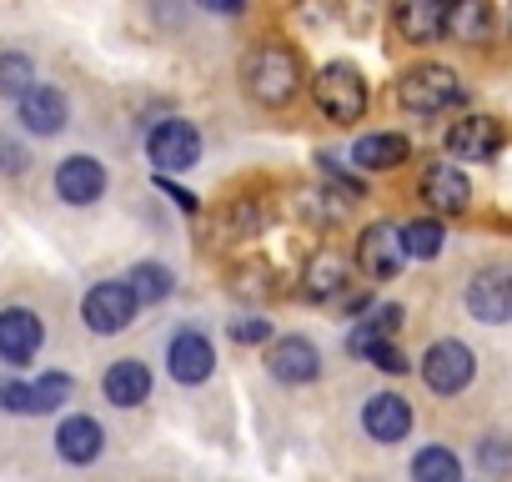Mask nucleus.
<instances>
[{"instance_id": "f257e3e1", "label": "nucleus", "mask_w": 512, "mask_h": 482, "mask_svg": "<svg viewBox=\"0 0 512 482\" xmlns=\"http://www.w3.org/2000/svg\"><path fill=\"white\" fill-rule=\"evenodd\" d=\"M246 91L262 106H287L302 91V56L282 41H267L246 56Z\"/></svg>"}, {"instance_id": "f03ea898", "label": "nucleus", "mask_w": 512, "mask_h": 482, "mask_svg": "<svg viewBox=\"0 0 512 482\" xmlns=\"http://www.w3.org/2000/svg\"><path fill=\"white\" fill-rule=\"evenodd\" d=\"M312 96H317V111L327 121H362V111H367V76L352 61H327L312 76Z\"/></svg>"}, {"instance_id": "7ed1b4c3", "label": "nucleus", "mask_w": 512, "mask_h": 482, "mask_svg": "<svg viewBox=\"0 0 512 482\" xmlns=\"http://www.w3.org/2000/svg\"><path fill=\"white\" fill-rule=\"evenodd\" d=\"M462 101V81L457 71L447 66H412L402 81H397V106L412 111V116H442Z\"/></svg>"}, {"instance_id": "20e7f679", "label": "nucleus", "mask_w": 512, "mask_h": 482, "mask_svg": "<svg viewBox=\"0 0 512 482\" xmlns=\"http://www.w3.org/2000/svg\"><path fill=\"white\" fill-rule=\"evenodd\" d=\"M146 156L156 161V176L161 171H191V166H201V131L181 116H166V121L151 126Z\"/></svg>"}, {"instance_id": "39448f33", "label": "nucleus", "mask_w": 512, "mask_h": 482, "mask_svg": "<svg viewBox=\"0 0 512 482\" xmlns=\"http://www.w3.org/2000/svg\"><path fill=\"white\" fill-rule=\"evenodd\" d=\"M472 377H477V357H472L467 342L442 337V342L427 347V357H422V382H427L437 397H457Z\"/></svg>"}, {"instance_id": "423d86ee", "label": "nucleus", "mask_w": 512, "mask_h": 482, "mask_svg": "<svg viewBox=\"0 0 512 482\" xmlns=\"http://www.w3.org/2000/svg\"><path fill=\"white\" fill-rule=\"evenodd\" d=\"M136 297H131V287L126 282H96L91 292H86V302H81V317H86V327L96 332V337H116V332H126L131 322H136Z\"/></svg>"}, {"instance_id": "0eeeda50", "label": "nucleus", "mask_w": 512, "mask_h": 482, "mask_svg": "<svg viewBox=\"0 0 512 482\" xmlns=\"http://www.w3.org/2000/svg\"><path fill=\"white\" fill-rule=\"evenodd\" d=\"M402 262H407V252H402V226L372 221V226L362 231V241H357V267H362L372 282H392V277L402 272Z\"/></svg>"}, {"instance_id": "6e6552de", "label": "nucleus", "mask_w": 512, "mask_h": 482, "mask_svg": "<svg viewBox=\"0 0 512 482\" xmlns=\"http://www.w3.org/2000/svg\"><path fill=\"white\" fill-rule=\"evenodd\" d=\"M467 312H472L477 322H487V327L512 322V272H502V267L477 272V277L467 282Z\"/></svg>"}, {"instance_id": "1a4fd4ad", "label": "nucleus", "mask_w": 512, "mask_h": 482, "mask_svg": "<svg viewBox=\"0 0 512 482\" xmlns=\"http://www.w3.org/2000/svg\"><path fill=\"white\" fill-rule=\"evenodd\" d=\"M267 372L287 387H302V382H317L322 377V352L307 342V337H277L267 347Z\"/></svg>"}, {"instance_id": "9d476101", "label": "nucleus", "mask_w": 512, "mask_h": 482, "mask_svg": "<svg viewBox=\"0 0 512 482\" xmlns=\"http://www.w3.org/2000/svg\"><path fill=\"white\" fill-rule=\"evenodd\" d=\"M46 342V322L31 312V307H6L0 312V357L11 367H26Z\"/></svg>"}, {"instance_id": "9b49d317", "label": "nucleus", "mask_w": 512, "mask_h": 482, "mask_svg": "<svg viewBox=\"0 0 512 482\" xmlns=\"http://www.w3.org/2000/svg\"><path fill=\"white\" fill-rule=\"evenodd\" d=\"M502 151V121L492 116H462L447 131V156L452 161H492Z\"/></svg>"}, {"instance_id": "f8f14e48", "label": "nucleus", "mask_w": 512, "mask_h": 482, "mask_svg": "<svg viewBox=\"0 0 512 482\" xmlns=\"http://www.w3.org/2000/svg\"><path fill=\"white\" fill-rule=\"evenodd\" d=\"M166 372H171L181 387H201V382L216 372V347H211L201 332H176L171 347H166Z\"/></svg>"}, {"instance_id": "ddd939ff", "label": "nucleus", "mask_w": 512, "mask_h": 482, "mask_svg": "<svg viewBox=\"0 0 512 482\" xmlns=\"http://www.w3.org/2000/svg\"><path fill=\"white\" fill-rule=\"evenodd\" d=\"M101 191H106V166L96 156H66L56 166V196L66 206H91L101 201Z\"/></svg>"}, {"instance_id": "4468645a", "label": "nucleus", "mask_w": 512, "mask_h": 482, "mask_svg": "<svg viewBox=\"0 0 512 482\" xmlns=\"http://www.w3.org/2000/svg\"><path fill=\"white\" fill-rule=\"evenodd\" d=\"M422 201H427L432 211H442V216H457V211H467V201H472V181L462 176V166L432 161V166L422 171Z\"/></svg>"}, {"instance_id": "2eb2a0df", "label": "nucleus", "mask_w": 512, "mask_h": 482, "mask_svg": "<svg viewBox=\"0 0 512 482\" xmlns=\"http://www.w3.org/2000/svg\"><path fill=\"white\" fill-rule=\"evenodd\" d=\"M402 307L397 302H382V307H367L362 312V322L347 332V352L352 357H372V352H382V347H392L397 342V332H402Z\"/></svg>"}, {"instance_id": "dca6fc26", "label": "nucleus", "mask_w": 512, "mask_h": 482, "mask_svg": "<svg viewBox=\"0 0 512 482\" xmlns=\"http://www.w3.org/2000/svg\"><path fill=\"white\" fill-rule=\"evenodd\" d=\"M16 111H21V126H26L31 136H61L66 121H71V101H66L56 86H41V81H36L31 96L16 101Z\"/></svg>"}, {"instance_id": "f3484780", "label": "nucleus", "mask_w": 512, "mask_h": 482, "mask_svg": "<svg viewBox=\"0 0 512 482\" xmlns=\"http://www.w3.org/2000/svg\"><path fill=\"white\" fill-rule=\"evenodd\" d=\"M392 26L402 31V41L432 46V41L447 36V6L442 0H402V6L392 11Z\"/></svg>"}, {"instance_id": "a211bd4d", "label": "nucleus", "mask_w": 512, "mask_h": 482, "mask_svg": "<svg viewBox=\"0 0 512 482\" xmlns=\"http://www.w3.org/2000/svg\"><path fill=\"white\" fill-rule=\"evenodd\" d=\"M362 427H367L372 442H402V437L412 432V407H407V397L377 392V397L367 402V412H362Z\"/></svg>"}, {"instance_id": "6ab92c4d", "label": "nucleus", "mask_w": 512, "mask_h": 482, "mask_svg": "<svg viewBox=\"0 0 512 482\" xmlns=\"http://www.w3.org/2000/svg\"><path fill=\"white\" fill-rule=\"evenodd\" d=\"M101 447H106V432H101V422H96V417H86V412H76V417H66V422L56 427V452H61L71 467L96 462V457H101Z\"/></svg>"}, {"instance_id": "aec40b11", "label": "nucleus", "mask_w": 512, "mask_h": 482, "mask_svg": "<svg viewBox=\"0 0 512 482\" xmlns=\"http://www.w3.org/2000/svg\"><path fill=\"white\" fill-rule=\"evenodd\" d=\"M101 387H106V402H116V407H141V402L151 397V367L136 362V357H121V362L106 367Z\"/></svg>"}, {"instance_id": "412c9836", "label": "nucleus", "mask_w": 512, "mask_h": 482, "mask_svg": "<svg viewBox=\"0 0 512 482\" xmlns=\"http://www.w3.org/2000/svg\"><path fill=\"white\" fill-rule=\"evenodd\" d=\"M407 156H412V146H407V136H397V131H372V136H362V141L352 146L357 171H397Z\"/></svg>"}, {"instance_id": "4be33fe9", "label": "nucleus", "mask_w": 512, "mask_h": 482, "mask_svg": "<svg viewBox=\"0 0 512 482\" xmlns=\"http://www.w3.org/2000/svg\"><path fill=\"white\" fill-rule=\"evenodd\" d=\"M447 36L467 41V46H482L492 36V6L482 0H462V6H447Z\"/></svg>"}, {"instance_id": "5701e85b", "label": "nucleus", "mask_w": 512, "mask_h": 482, "mask_svg": "<svg viewBox=\"0 0 512 482\" xmlns=\"http://www.w3.org/2000/svg\"><path fill=\"white\" fill-rule=\"evenodd\" d=\"M302 282H307L302 292H307L312 302H337V297H342V287H347V267H342V257H337V252H322V257L307 267V277H302Z\"/></svg>"}, {"instance_id": "b1692460", "label": "nucleus", "mask_w": 512, "mask_h": 482, "mask_svg": "<svg viewBox=\"0 0 512 482\" xmlns=\"http://www.w3.org/2000/svg\"><path fill=\"white\" fill-rule=\"evenodd\" d=\"M126 287H131V297H136V307H156V302H166L171 297V272L161 267V262H136L131 272H126Z\"/></svg>"}, {"instance_id": "393cba45", "label": "nucleus", "mask_w": 512, "mask_h": 482, "mask_svg": "<svg viewBox=\"0 0 512 482\" xmlns=\"http://www.w3.org/2000/svg\"><path fill=\"white\" fill-rule=\"evenodd\" d=\"M442 241H447V231H442V221H437V216H417V221H407V226H402V252H407V257H417V262L442 257Z\"/></svg>"}, {"instance_id": "a878e982", "label": "nucleus", "mask_w": 512, "mask_h": 482, "mask_svg": "<svg viewBox=\"0 0 512 482\" xmlns=\"http://www.w3.org/2000/svg\"><path fill=\"white\" fill-rule=\"evenodd\" d=\"M412 482H462V462L447 447H422L412 457Z\"/></svg>"}, {"instance_id": "bb28decb", "label": "nucleus", "mask_w": 512, "mask_h": 482, "mask_svg": "<svg viewBox=\"0 0 512 482\" xmlns=\"http://www.w3.org/2000/svg\"><path fill=\"white\" fill-rule=\"evenodd\" d=\"M31 91H36V66H31V56L0 51V96L21 101V96H31Z\"/></svg>"}, {"instance_id": "cd10ccee", "label": "nucleus", "mask_w": 512, "mask_h": 482, "mask_svg": "<svg viewBox=\"0 0 512 482\" xmlns=\"http://www.w3.org/2000/svg\"><path fill=\"white\" fill-rule=\"evenodd\" d=\"M31 392H36V412H56L76 397V382L66 372H46L41 382H31Z\"/></svg>"}, {"instance_id": "c85d7f7f", "label": "nucleus", "mask_w": 512, "mask_h": 482, "mask_svg": "<svg viewBox=\"0 0 512 482\" xmlns=\"http://www.w3.org/2000/svg\"><path fill=\"white\" fill-rule=\"evenodd\" d=\"M0 407L16 412V417H36V392L16 377H0Z\"/></svg>"}, {"instance_id": "c756f323", "label": "nucleus", "mask_w": 512, "mask_h": 482, "mask_svg": "<svg viewBox=\"0 0 512 482\" xmlns=\"http://www.w3.org/2000/svg\"><path fill=\"white\" fill-rule=\"evenodd\" d=\"M231 342L236 347H256V342H272V322H262V317H236L231 327Z\"/></svg>"}, {"instance_id": "7c9ffc66", "label": "nucleus", "mask_w": 512, "mask_h": 482, "mask_svg": "<svg viewBox=\"0 0 512 482\" xmlns=\"http://www.w3.org/2000/svg\"><path fill=\"white\" fill-rule=\"evenodd\" d=\"M322 171H327V176H332V181H337V186H342L347 196H367V186H362V176H352V171H342V161H337V156H322Z\"/></svg>"}, {"instance_id": "2f4dec72", "label": "nucleus", "mask_w": 512, "mask_h": 482, "mask_svg": "<svg viewBox=\"0 0 512 482\" xmlns=\"http://www.w3.org/2000/svg\"><path fill=\"white\" fill-rule=\"evenodd\" d=\"M367 362H372V367H382V372H392V377H402V372L412 367V362H407V352H402L397 342H392V347H382V352H372Z\"/></svg>"}, {"instance_id": "473e14b6", "label": "nucleus", "mask_w": 512, "mask_h": 482, "mask_svg": "<svg viewBox=\"0 0 512 482\" xmlns=\"http://www.w3.org/2000/svg\"><path fill=\"white\" fill-rule=\"evenodd\" d=\"M156 191H166V196H171V201H176V206H181L186 216H196V211H201V201H196V196H191L186 186H176V181H166V176H156Z\"/></svg>"}, {"instance_id": "72a5a7b5", "label": "nucleus", "mask_w": 512, "mask_h": 482, "mask_svg": "<svg viewBox=\"0 0 512 482\" xmlns=\"http://www.w3.org/2000/svg\"><path fill=\"white\" fill-rule=\"evenodd\" d=\"M482 462L487 467H512V442L507 437H487L482 442Z\"/></svg>"}, {"instance_id": "f704fd0d", "label": "nucleus", "mask_w": 512, "mask_h": 482, "mask_svg": "<svg viewBox=\"0 0 512 482\" xmlns=\"http://www.w3.org/2000/svg\"><path fill=\"white\" fill-rule=\"evenodd\" d=\"M0 171H11V176L26 171V151H21L16 141H0Z\"/></svg>"}]
</instances>
